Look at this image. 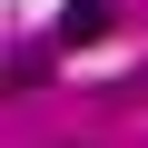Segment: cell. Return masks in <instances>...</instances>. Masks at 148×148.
Listing matches in <instances>:
<instances>
[{
  "label": "cell",
  "mask_w": 148,
  "mask_h": 148,
  "mask_svg": "<svg viewBox=\"0 0 148 148\" xmlns=\"http://www.w3.org/2000/svg\"><path fill=\"white\" fill-rule=\"evenodd\" d=\"M109 20H119V0H69V10H59V40L79 49V40H99Z\"/></svg>",
  "instance_id": "obj_1"
}]
</instances>
